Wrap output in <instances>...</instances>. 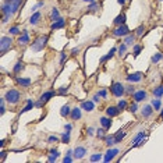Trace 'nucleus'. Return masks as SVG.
Segmentation results:
<instances>
[{
  "instance_id": "obj_1",
  "label": "nucleus",
  "mask_w": 163,
  "mask_h": 163,
  "mask_svg": "<svg viewBox=\"0 0 163 163\" xmlns=\"http://www.w3.org/2000/svg\"><path fill=\"white\" fill-rule=\"evenodd\" d=\"M21 4H22V0H4L1 4L3 15H13L14 13L18 11Z\"/></svg>"
},
{
  "instance_id": "obj_2",
  "label": "nucleus",
  "mask_w": 163,
  "mask_h": 163,
  "mask_svg": "<svg viewBox=\"0 0 163 163\" xmlns=\"http://www.w3.org/2000/svg\"><path fill=\"white\" fill-rule=\"evenodd\" d=\"M4 99H6L7 103L15 105V103H18L20 99H21V94H20V91H17V89H10V91H7L6 92Z\"/></svg>"
},
{
  "instance_id": "obj_3",
  "label": "nucleus",
  "mask_w": 163,
  "mask_h": 163,
  "mask_svg": "<svg viewBox=\"0 0 163 163\" xmlns=\"http://www.w3.org/2000/svg\"><path fill=\"white\" fill-rule=\"evenodd\" d=\"M48 35H43V36H39L35 39V42H32L31 45V49L34 50V52H41V50L45 49V46H46V43H48Z\"/></svg>"
},
{
  "instance_id": "obj_4",
  "label": "nucleus",
  "mask_w": 163,
  "mask_h": 163,
  "mask_svg": "<svg viewBox=\"0 0 163 163\" xmlns=\"http://www.w3.org/2000/svg\"><path fill=\"white\" fill-rule=\"evenodd\" d=\"M110 89H112V94L114 95V96H117V98H121L125 92V88L121 82H113Z\"/></svg>"
},
{
  "instance_id": "obj_5",
  "label": "nucleus",
  "mask_w": 163,
  "mask_h": 163,
  "mask_svg": "<svg viewBox=\"0 0 163 163\" xmlns=\"http://www.w3.org/2000/svg\"><path fill=\"white\" fill-rule=\"evenodd\" d=\"M13 46V39L10 36H1L0 39V50L1 53H6L7 50Z\"/></svg>"
},
{
  "instance_id": "obj_6",
  "label": "nucleus",
  "mask_w": 163,
  "mask_h": 163,
  "mask_svg": "<svg viewBox=\"0 0 163 163\" xmlns=\"http://www.w3.org/2000/svg\"><path fill=\"white\" fill-rule=\"evenodd\" d=\"M128 34H130V29L125 27V24L117 25V28L113 31V35H114V36H125V35H128Z\"/></svg>"
},
{
  "instance_id": "obj_7",
  "label": "nucleus",
  "mask_w": 163,
  "mask_h": 163,
  "mask_svg": "<svg viewBox=\"0 0 163 163\" xmlns=\"http://www.w3.org/2000/svg\"><path fill=\"white\" fill-rule=\"evenodd\" d=\"M145 141V135H144V131L138 132L137 135H135V138L132 139V148H137V146H139L141 144H144Z\"/></svg>"
},
{
  "instance_id": "obj_8",
  "label": "nucleus",
  "mask_w": 163,
  "mask_h": 163,
  "mask_svg": "<svg viewBox=\"0 0 163 163\" xmlns=\"http://www.w3.org/2000/svg\"><path fill=\"white\" fill-rule=\"evenodd\" d=\"M29 42H31V39H29V34H28L27 29H24L22 35H20V38H18V45L20 46H25V45H28Z\"/></svg>"
},
{
  "instance_id": "obj_9",
  "label": "nucleus",
  "mask_w": 163,
  "mask_h": 163,
  "mask_svg": "<svg viewBox=\"0 0 163 163\" xmlns=\"http://www.w3.org/2000/svg\"><path fill=\"white\" fill-rule=\"evenodd\" d=\"M146 96H148V95H146V92H145V91H142V89H141V91H135V92H134V94H132V98H134V102H142V100H145L146 99Z\"/></svg>"
},
{
  "instance_id": "obj_10",
  "label": "nucleus",
  "mask_w": 163,
  "mask_h": 163,
  "mask_svg": "<svg viewBox=\"0 0 163 163\" xmlns=\"http://www.w3.org/2000/svg\"><path fill=\"white\" fill-rule=\"evenodd\" d=\"M120 109L119 106H109L106 109V114L109 116V117H116V116H119L120 114Z\"/></svg>"
},
{
  "instance_id": "obj_11",
  "label": "nucleus",
  "mask_w": 163,
  "mask_h": 163,
  "mask_svg": "<svg viewBox=\"0 0 163 163\" xmlns=\"http://www.w3.org/2000/svg\"><path fill=\"white\" fill-rule=\"evenodd\" d=\"M119 152H120L119 149H109L106 152V155L103 156V160H105V162H110V160H113V159L116 157V155H117Z\"/></svg>"
},
{
  "instance_id": "obj_12",
  "label": "nucleus",
  "mask_w": 163,
  "mask_h": 163,
  "mask_svg": "<svg viewBox=\"0 0 163 163\" xmlns=\"http://www.w3.org/2000/svg\"><path fill=\"white\" fill-rule=\"evenodd\" d=\"M81 109H84L85 112H92L95 109V102L94 100H85V102H82Z\"/></svg>"
},
{
  "instance_id": "obj_13",
  "label": "nucleus",
  "mask_w": 163,
  "mask_h": 163,
  "mask_svg": "<svg viewBox=\"0 0 163 163\" xmlns=\"http://www.w3.org/2000/svg\"><path fill=\"white\" fill-rule=\"evenodd\" d=\"M85 153H87V149L84 148V146H77L74 149V157L75 159H82V157L85 156Z\"/></svg>"
},
{
  "instance_id": "obj_14",
  "label": "nucleus",
  "mask_w": 163,
  "mask_h": 163,
  "mask_svg": "<svg viewBox=\"0 0 163 163\" xmlns=\"http://www.w3.org/2000/svg\"><path fill=\"white\" fill-rule=\"evenodd\" d=\"M153 107L152 105H146V106L142 107V110H141V114H142V117H150L152 116V113H153Z\"/></svg>"
},
{
  "instance_id": "obj_15",
  "label": "nucleus",
  "mask_w": 163,
  "mask_h": 163,
  "mask_svg": "<svg viewBox=\"0 0 163 163\" xmlns=\"http://www.w3.org/2000/svg\"><path fill=\"white\" fill-rule=\"evenodd\" d=\"M142 78V73H134V74L127 75V81L128 82H138Z\"/></svg>"
},
{
  "instance_id": "obj_16",
  "label": "nucleus",
  "mask_w": 163,
  "mask_h": 163,
  "mask_svg": "<svg viewBox=\"0 0 163 163\" xmlns=\"http://www.w3.org/2000/svg\"><path fill=\"white\" fill-rule=\"evenodd\" d=\"M55 95H56V92H53V91H49V92H45V94H42L41 95V98H39V100H41V102H48V100H50L52 99V98H53V96H55Z\"/></svg>"
},
{
  "instance_id": "obj_17",
  "label": "nucleus",
  "mask_w": 163,
  "mask_h": 163,
  "mask_svg": "<svg viewBox=\"0 0 163 163\" xmlns=\"http://www.w3.org/2000/svg\"><path fill=\"white\" fill-rule=\"evenodd\" d=\"M66 25V20L63 18H59L56 20V21H53V24H52V29L55 31V29H60V28H63Z\"/></svg>"
},
{
  "instance_id": "obj_18",
  "label": "nucleus",
  "mask_w": 163,
  "mask_h": 163,
  "mask_svg": "<svg viewBox=\"0 0 163 163\" xmlns=\"http://www.w3.org/2000/svg\"><path fill=\"white\" fill-rule=\"evenodd\" d=\"M71 119L73 120H80L81 119V107H74L71 109Z\"/></svg>"
},
{
  "instance_id": "obj_19",
  "label": "nucleus",
  "mask_w": 163,
  "mask_h": 163,
  "mask_svg": "<svg viewBox=\"0 0 163 163\" xmlns=\"http://www.w3.org/2000/svg\"><path fill=\"white\" fill-rule=\"evenodd\" d=\"M17 82H18L21 87L28 88L31 85V78H22V77H17Z\"/></svg>"
},
{
  "instance_id": "obj_20",
  "label": "nucleus",
  "mask_w": 163,
  "mask_h": 163,
  "mask_svg": "<svg viewBox=\"0 0 163 163\" xmlns=\"http://www.w3.org/2000/svg\"><path fill=\"white\" fill-rule=\"evenodd\" d=\"M100 124H102V127H103V128L109 130V128L112 127V120H110V117H109V116H107V117H102V119H100Z\"/></svg>"
},
{
  "instance_id": "obj_21",
  "label": "nucleus",
  "mask_w": 163,
  "mask_h": 163,
  "mask_svg": "<svg viewBox=\"0 0 163 163\" xmlns=\"http://www.w3.org/2000/svg\"><path fill=\"white\" fill-rule=\"evenodd\" d=\"M39 20H41V13H39V11H35L31 15V18H29V24H32V25L38 24V22H39Z\"/></svg>"
},
{
  "instance_id": "obj_22",
  "label": "nucleus",
  "mask_w": 163,
  "mask_h": 163,
  "mask_svg": "<svg viewBox=\"0 0 163 163\" xmlns=\"http://www.w3.org/2000/svg\"><path fill=\"white\" fill-rule=\"evenodd\" d=\"M60 114H62L63 117H67V116L71 114V109H70L69 105H64V106L60 109Z\"/></svg>"
},
{
  "instance_id": "obj_23",
  "label": "nucleus",
  "mask_w": 163,
  "mask_h": 163,
  "mask_svg": "<svg viewBox=\"0 0 163 163\" xmlns=\"http://www.w3.org/2000/svg\"><path fill=\"white\" fill-rule=\"evenodd\" d=\"M153 96H155V98H162L163 96V85H157V87L153 89Z\"/></svg>"
},
{
  "instance_id": "obj_24",
  "label": "nucleus",
  "mask_w": 163,
  "mask_h": 163,
  "mask_svg": "<svg viewBox=\"0 0 163 163\" xmlns=\"http://www.w3.org/2000/svg\"><path fill=\"white\" fill-rule=\"evenodd\" d=\"M114 24L116 25H123L125 24V14H119L116 20H114Z\"/></svg>"
},
{
  "instance_id": "obj_25",
  "label": "nucleus",
  "mask_w": 163,
  "mask_h": 163,
  "mask_svg": "<svg viewBox=\"0 0 163 163\" xmlns=\"http://www.w3.org/2000/svg\"><path fill=\"white\" fill-rule=\"evenodd\" d=\"M35 107V103H34V100H31V99H28L27 100V106L21 110V113H25V112H29L31 109H34Z\"/></svg>"
},
{
  "instance_id": "obj_26",
  "label": "nucleus",
  "mask_w": 163,
  "mask_h": 163,
  "mask_svg": "<svg viewBox=\"0 0 163 163\" xmlns=\"http://www.w3.org/2000/svg\"><path fill=\"white\" fill-rule=\"evenodd\" d=\"M116 48H113V49H110V52H109V53H107L106 56H103L102 57V59H100V63H103V62H106V60H109V59H112L113 56H114V53H116Z\"/></svg>"
},
{
  "instance_id": "obj_27",
  "label": "nucleus",
  "mask_w": 163,
  "mask_h": 163,
  "mask_svg": "<svg viewBox=\"0 0 163 163\" xmlns=\"http://www.w3.org/2000/svg\"><path fill=\"white\" fill-rule=\"evenodd\" d=\"M59 155H60V153L57 152V149H52L50 150V155H49V159H48V160H49V162H55L57 157H59Z\"/></svg>"
},
{
  "instance_id": "obj_28",
  "label": "nucleus",
  "mask_w": 163,
  "mask_h": 163,
  "mask_svg": "<svg viewBox=\"0 0 163 163\" xmlns=\"http://www.w3.org/2000/svg\"><path fill=\"white\" fill-rule=\"evenodd\" d=\"M134 41H135V35H125V38H124V43L127 45V46H130V45H132L134 43Z\"/></svg>"
},
{
  "instance_id": "obj_29",
  "label": "nucleus",
  "mask_w": 163,
  "mask_h": 163,
  "mask_svg": "<svg viewBox=\"0 0 163 163\" xmlns=\"http://www.w3.org/2000/svg\"><path fill=\"white\" fill-rule=\"evenodd\" d=\"M125 137V132L124 131H119L116 135H114V142L116 144H119V142H121V139Z\"/></svg>"
},
{
  "instance_id": "obj_30",
  "label": "nucleus",
  "mask_w": 163,
  "mask_h": 163,
  "mask_svg": "<svg viewBox=\"0 0 163 163\" xmlns=\"http://www.w3.org/2000/svg\"><path fill=\"white\" fill-rule=\"evenodd\" d=\"M152 107L155 109V110H160V107H162V103H160V99L156 98V99L152 100Z\"/></svg>"
},
{
  "instance_id": "obj_31",
  "label": "nucleus",
  "mask_w": 163,
  "mask_h": 163,
  "mask_svg": "<svg viewBox=\"0 0 163 163\" xmlns=\"http://www.w3.org/2000/svg\"><path fill=\"white\" fill-rule=\"evenodd\" d=\"M22 69H24V64H22V62H17V63H15V66H14V69H13V71H14L15 74H18Z\"/></svg>"
},
{
  "instance_id": "obj_32",
  "label": "nucleus",
  "mask_w": 163,
  "mask_h": 163,
  "mask_svg": "<svg viewBox=\"0 0 163 163\" xmlns=\"http://www.w3.org/2000/svg\"><path fill=\"white\" fill-rule=\"evenodd\" d=\"M100 159H102V153H94V155H91V157H89L91 162H99Z\"/></svg>"
},
{
  "instance_id": "obj_33",
  "label": "nucleus",
  "mask_w": 163,
  "mask_h": 163,
  "mask_svg": "<svg viewBox=\"0 0 163 163\" xmlns=\"http://www.w3.org/2000/svg\"><path fill=\"white\" fill-rule=\"evenodd\" d=\"M62 142H64V144H69L70 142V131H66L62 135Z\"/></svg>"
},
{
  "instance_id": "obj_34",
  "label": "nucleus",
  "mask_w": 163,
  "mask_h": 163,
  "mask_svg": "<svg viewBox=\"0 0 163 163\" xmlns=\"http://www.w3.org/2000/svg\"><path fill=\"white\" fill-rule=\"evenodd\" d=\"M105 141H106L107 146H112V145L116 144V142H114V137H113V135H110V137H105Z\"/></svg>"
},
{
  "instance_id": "obj_35",
  "label": "nucleus",
  "mask_w": 163,
  "mask_h": 163,
  "mask_svg": "<svg viewBox=\"0 0 163 163\" xmlns=\"http://www.w3.org/2000/svg\"><path fill=\"white\" fill-rule=\"evenodd\" d=\"M106 128H98V130H96V135H98V137L99 138H105L106 137Z\"/></svg>"
},
{
  "instance_id": "obj_36",
  "label": "nucleus",
  "mask_w": 163,
  "mask_h": 163,
  "mask_svg": "<svg viewBox=\"0 0 163 163\" xmlns=\"http://www.w3.org/2000/svg\"><path fill=\"white\" fill-rule=\"evenodd\" d=\"M162 59H163L162 53H156L155 56L152 57V63H155V64H156V63H159V62H160V60H162Z\"/></svg>"
},
{
  "instance_id": "obj_37",
  "label": "nucleus",
  "mask_w": 163,
  "mask_h": 163,
  "mask_svg": "<svg viewBox=\"0 0 163 163\" xmlns=\"http://www.w3.org/2000/svg\"><path fill=\"white\" fill-rule=\"evenodd\" d=\"M59 18H60V17H59V10H57V8H53V10H52V20L56 21V20H59Z\"/></svg>"
},
{
  "instance_id": "obj_38",
  "label": "nucleus",
  "mask_w": 163,
  "mask_h": 163,
  "mask_svg": "<svg viewBox=\"0 0 163 163\" xmlns=\"http://www.w3.org/2000/svg\"><path fill=\"white\" fill-rule=\"evenodd\" d=\"M144 31H145V27L141 25V27H138L137 29H135V35H137V36H141V35L144 34Z\"/></svg>"
},
{
  "instance_id": "obj_39",
  "label": "nucleus",
  "mask_w": 163,
  "mask_h": 163,
  "mask_svg": "<svg viewBox=\"0 0 163 163\" xmlns=\"http://www.w3.org/2000/svg\"><path fill=\"white\" fill-rule=\"evenodd\" d=\"M125 49H127V45H125V43H123V45H120V46H119V49H117V50H119L120 56H123V55L125 53Z\"/></svg>"
},
{
  "instance_id": "obj_40",
  "label": "nucleus",
  "mask_w": 163,
  "mask_h": 163,
  "mask_svg": "<svg viewBox=\"0 0 163 163\" xmlns=\"http://www.w3.org/2000/svg\"><path fill=\"white\" fill-rule=\"evenodd\" d=\"M67 92H69V87H62L57 89V94L59 95H66Z\"/></svg>"
},
{
  "instance_id": "obj_41",
  "label": "nucleus",
  "mask_w": 163,
  "mask_h": 163,
  "mask_svg": "<svg viewBox=\"0 0 163 163\" xmlns=\"http://www.w3.org/2000/svg\"><path fill=\"white\" fill-rule=\"evenodd\" d=\"M141 50H142V46L141 45H135L134 46V56H138L141 53Z\"/></svg>"
},
{
  "instance_id": "obj_42",
  "label": "nucleus",
  "mask_w": 163,
  "mask_h": 163,
  "mask_svg": "<svg viewBox=\"0 0 163 163\" xmlns=\"http://www.w3.org/2000/svg\"><path fill=\"white\" fill-rule=\"evenodd\" d=\"M43 4H45L43 1H38V3L35 4V6H32V8H31V10H32L34 13H35V11H38V8H39V7H43Z\"/></svg>"
},
{
  "instance_id": "obj_43",
  "label": "nucleus",
  "mask_w": 163,
  "mask_h": 163,
  "mask_svg": "<svg viewBox=\"0 0 163 163\" xmlns=\"http://www.w3.org/2000/svg\"><path fill=\"white\" fill-rule=\"evenodd\" d=\"M4 100H6V99H1V100H0V114H4V112H6V106H4Z\"/></svg>"
},
{
  "instance_id": "obj_44",
  "label": "nucleus",
  "mask_w": 163,
  "mask_h": 163,
  "mask_svg": "<svg viewBox=\"0 0 163 163\" xmlns=\"http://www.w3.org/2000/svg\"><path fill=\"white\" fill-rule=\"evenodd\" d=\"M63 162H64V163H71V162H73V155L66 153V156H64V159H63Z\"/></svg>"
},
{
  "instance_id": "obj_45",
  "label": "nucleus",
  "mask_w": 163,
  "mask_h": 163,
  "mask_svg": "<svg viewBox=\"0 0 163 163\" xmlns=\"http://www.w3.org/2000/svg\"><path fill=\"white\" fill-rule=\"evenodd\" d=\"M125 92H127L128 95H132L134 92H135V88L132 87V85H128V87L125 88Z\"/></svg>"
},
{
  "instance_id": "obj_46",
  "label": "nucleus",
  "mask_w": 163,
  "mask_h": 163,
  "mask_svg": "<svg viewBox=\"0 0 163 163\" xmlns=\"http://www.w3.org/2000/svg\"><path fill=\"white\" fill-rule=\"evenodd\" d=\"M57 141H59V138H57L56 135H50V137L48 138V142H50V144H55Z\"/></svg>"
},
{
  "instance_id": "obj_47",
  "label": "nucleus",
  "mask_w": 163,
  "mask_h": 163,
  "mask_svg": "<svg viewBox=\"0 0 163 163\" xmlns=\"http://www.w3.org/2000/svg\"><path fill=\"white\" fill-rule=\"evenodd\" d=\"M10 34H11V35H18L20 34L18 27H13V28H10Z\"/></svg>"
},
{
  "instance_id": "obj_48",
  "label": "nucleus",
  "mask_w": 163,
  "mask_h": 163,
  "mask_svg": "<svg viewBox=\"0 0 163 163\" xmlns=\"http://www.w3.org/2000/svg\"><path fill=\"white\" fill-rule=\"evenodd\" d=\"M117 106H119L120 109H125V107H127V102H125L124 99L119 100V105H117Z\"/></svg>"
},
{
  "instance_id": "obj_49",
  "label": "nucleus",
  "mask_w": 163,
  "mask_h": 163,
  "mask_svg": "<svg viewBox=\"0 0 163 163\" xmlns=\"http://www.w3.org/2000/svg\"><path fill=\"white\" fill-rule=\"evenodd\" d=\"M138 110V106H137V102L135 103H132V105H130V112H132V113H135Z\"/></svg>"
},
{
  "instance_id": "obj_50",
  "label": "nucleus",
  "mask_w": 163,
  "mask_h": 163,
  "mask_svg": "<svg viewBox=\"0 0 163 163\" xmlns=\"http://www.w3.org/2000/svg\"><path fill=\"white\" fill-rule=\"evenodd\" d=\"M88 8H89V10H92V11H95V10L98 8V4H96L95 1H92V3L89 4V7H88Z\"/></svg>"
},
{
  "instance_id": "obj_51",
  "label": "nucleus",
  "mask_w": 163,
  "mask_h": 163,
  "mask_svg": "<svg viewBox=\"0 0 163 163\" xmlns=\"http://www.w3.org/2000/svg\"><path fill=\"white\" fill-rule=\"evenodd\" d=\"M98 95H99V96H102V98H106V96H107V91H106V89H100Z\"/></svg>"
},
{
  "instance_id": "obj_52",
  "label": "nucleus",
  "mask_w": 163,
  "mask_h": 163,
  "mask_svg": "<svg viewBox=\"0 0 163 163\" xmlns=\"http://www.w3.org/2000/svg\"><path fill=\"white\" fill-rule=\"evenodd\" d=\"M11 18V15H4L3 17V24H6V22H8V20Z\"/></svg>"
},
{
  "instance_id": "obj_53",
  "label": "nucleus",
  "mask_w": 163,
  "mask_h": 163,
  "mask_svg": "<svg viewBox=\"0 0 163 163\" xmlns=\"http://www.w3.org/2000/svg\"><path fill=\"white\" fill-rule=\"evenodd\" d=\"M88 134H89V135H94L95 134V130L92 128V127H89V128H88Z\"/></svg>"
},
{
  "instance_id": "obj_54",
  "label": "nucleus",
  "mask_w": 163,
  "mask_h": 163,
  "mask_svg": "<svg viewBox=\"0 0 163 163\" xmlns=\"http://www.w3.org/2000/svg\"><path fill=\"white\" fill-rule=\"evenodd\" d=\"M67 59V56H66V53H62V56H60V63H63L64 60Z\"/></svg>"
},
{
  "instance_id": "obj_55",
  "label": "nucleus",
  "mask_w": 163,
  "mask_h": 163,
  "mask_svg": "<svg viewBox=\"0 0 163 163\" xmlns=\"http://www.w3.org/2000/svg\"><path fill=\"white\" fill-rule=\"evenodd\" d=\"M71 128H73V125L71 124H66V127H64V130H66V131H70Z\"/></svg>"
},
{
  "instance_id": "obj_56",
  "label": "nucleus",
  "mask_w": 163,
  "mask_h": 163,
  "mask_svg": "<svg viewBox=\"0 0 163 163\" xmlns=\"http://www.w3.org/2000/svg\"><path fill=\"white\" fill-rule=\"evenodd\" d=\"M78 52H80V49H78V48H74V49L71 50V53H73V55H77Z\"/></svg>"
},
{
  "instance_id": "obj_57",
  "label": "nucleus",
  "mask_w": 163,
  "mask_h": 163,
  "mask_svg": "<svg viewBox=\"0 0 163 163\" xmlns=\"http://www.w3.org/2000/svg\"><path fill=\"white\" fill-rule=\"evenodd\" d=\"M92 100H94V102H99V95H95Z\"/></svg>"
},
{
  "instance_id": "obj_58",
  "label": "nucleus",
  "mask_w": 163,
  "mask_h": 163,
  "mask_svg": "<svg viewBox=\"0 0 163 163\" xmlns=\"http://www.w3.org/2000/svg\"><path fill=\"white\" fill-rule=\"evenodd\" d=\"M6 152H1V160H4V159H6Z\"/></svg>"
},
{
  "instance_id": "obj_59",
  "label": "nucleus",
  "mask_w": 163,
  "mask_h": 163,
  "mask_svg": "<svg viewBox=\"0 0 163 163\" xmlns=\"http://www.w3.org/2000/svg\"><path fill=\"white\" fill-rule=\"evenodd\" d=\"M117 1H119V4H121V6L125 3V0H117Z\"/></svg>"
},
{
  "instance_id": "obj_60",
  "label": "nucleus",
  "mask_w": 163,
  "mask_h": 163,
  "mask_svg": "<svg viewBox=\"0 0 163 163\" xmlns=\"http://www.w3.org/2000/svg\"><path fill=\"white\" fill-rule=\"evenodd\" d=\"M84 1H88V3H92L94 0H84Z\"/></svg>"
},
{
  "instance_id": "obj_61",
  "label": "nucleus",
  "mask_w": 163,
  "mask_h": 163,
  "mask_svg": "<svg viewBox=\"0 0 163 163\" xmlns=\"http://www.w3.org/2000/svg\"><path fill=\"white\" fill-rule=\"evenodd\" d=\"M160 117H163V109H162V112H160Z\"/></svg>"
}]
</instances>
